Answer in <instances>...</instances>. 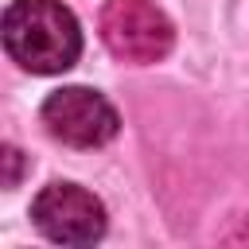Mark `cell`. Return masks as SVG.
<instances>
[{
	"instance_id": "6da1fadb",
	"label": "cell",
	"mask_w": 249,
	"mask_h": 249,
	"mask_svg": "<svg viewBox=\"0 0 249 249\" xmlns=\"http://www.w3.org/2000/svg\"><path fill=\"white\" fill-rule=\"evenodd\" d=\"M4 47L31 74H62L82 54V31L58 0H16L4 12Z\"/></svg>"
},
{
	"instance_id": "7a4b0ae2",
	"label": "cell",
	"mask_w": 249,
	"mask_h": 249,
	"mask_svg": "<svg viewBox=\"0 0 249 249\" xmlns=\"http://www.w3.org/2000/svg\"><path fill=\"white\" fill-rule=\"evenodd\" d=\"M97 27H101L105 47L121 62H132V66L160 62L175 43L171 19L152 0H109L101 8Z\"/></svg>"
},
{
	"instance_id": "3957f363",
	"label": "cell",
	"mask_w": 249,
	"mask_h": 249,
	"mask_svg": "<svg viewBox=\"0 0 249 249\" xmlns=\"http://www.w3.org/2000/svg\"><path fill=\"white\" fill-rule=\"evenodd\" d=\"M43 124L54 140L70 144V148H101L117 136V109L86 86H66L54 89L43 101Z\"/></svg>"
},
{
	"instance_id": "277c9868",
	"label": "cell",
	"mask_w": 249,
	"mask_h": 249,
	"mask_svg": "<svg viewBox=\"0 0 249 249\" xmlns=\"http://www.w3.org/2000/svg\"><path fill=\"white\" fill-rule=\"evenodd\" d=\"M31 218L43 237L58 245H93L105 233V206L86 187L74 183H51L35 195Z\"/></svg>"
},
{
	"instance_id": "5b68a950",
	"label": "cell",
	"mask_w": 249,
	"mask_h": 249,
	"mask_svg": "<svg viewBox=\"0 0 249 249\" xmlns=\"http://www.w3.org/2000/svg\"><path fill=\"white\" fill-rule=\"evenodd\" d=\"M4 163H8V175H4V183H8V187H16V183H19V163H23L16 144H8V148H4Z\"/></svg>"
}]
</instances>
